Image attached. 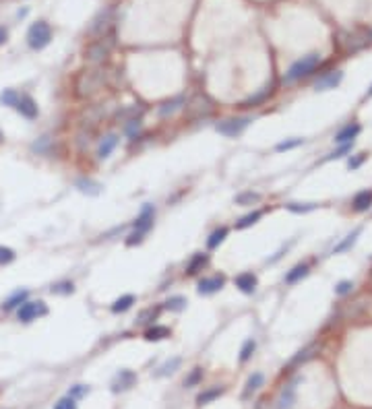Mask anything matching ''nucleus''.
Segmentation results:
<instances>
[{
  "instance_id": "nucleus-31",
  "label": "nucleus",
  "mask_w": 372,
  "mask_h": 409,
  "mask_svg": "<svg viewBox=\"0 0 372 409\" xmlns=\"http://www.w3.org/2000/svg\"><path fill=\"white\" fill-rule=\"evenodd\" d=\"M255 348H257V343H255V339H248V341H244V345H242V350H240V362L244 364V362H248L251 360V356L255 354Z\"/></svg>"
},
{
  "instance_id": "nucleus-20",
  "label": "nucleus",
  "mask_w": 372,
  "mask_h": 409,
  "mask_svg": "<svg viewBox=\"0 0 372 409\" xmlns=\"http://www.w3.org/2000/svg\"><path fill=\"white\" fill-rule=\"evenodd\" d=\"M224 391L226 389H222V387H213V389H207V391H203L199 397H197V403L199 405H207V403H211V401H215L217 397H222L224 395Z\"/></svg>"
},
{
  "instance_id": "nucleus-22",
  "label": "nucleus",
  "mask_w": 372,
  "mask_h": 409,
  "mask_svg": "<svg viewBox=\"0 0 372 409\" xmlns=\"http://www.w3.org/2000/svg\"><path fill=\"white\" fill-rule=\"evenodd\" d=\"M261 211H253V213H248V215H244V217H240L238 219V224H236V230H246V228H251V226H255L259 219H261Z\"/></svg>"
},
{
  "instance_id": "nucleus-23",
  "label": "nucleus",
  "mask_w": 372,
  "mask_h": 409,
  "mask_svg": "<svg viewBox=\"0 0 372 409\" xmlns=\"http://www.w3.org/2000/svg\"><path fill=\"white\" fill-rule=\"evenodd\" d=\"M207 255H195L193 257V261L189 263V267H186V273H189V275H197L205 265H207Z\"/></svg>"
},
{
  "instance_id": "nucleus-11",
  "label": "nucleus",
  "mask_w": 372,
  "mask_h": 409,
  "mask_svg": "<svg viewBox=\"0 0 372 409\" xmlns=\"http://www.w3.org/2000/svg\"><path fill=\"white\" fill-rule=\"evenodd\" d=\"M368 42H370V31H366V34H352V36H348V40H344V46L350 52H358L364 46H368Z\"/></svg>"
},
{
  "instance_id": "nucleus-21",
  "label": "nucleus",
  "mask_w": 372,
  "mask_h": 409,
  "mask_svg": "<svg viewBox=\"0 0 372 409\" xmlns=\"http://www.w3.org/2000/svg\"><path fill=\"white\" fill-rule=\"evenodd\" d=\"M135 304V296H131V294H127V296H122V298H118L114 304H112V312L114 314H120V312H127L131 306Z\"/></svg>"
},
{
  "instance_id": "nucleus-46",
  "label": "nucleus",
  "mask_w": 372,
  "mask_h": 409,
  "mask_svg": "<svg viewBox=\"0 0 372 409\" xmlns=\"http://www.w3.org/2000/svg\"><path fill=\"white\" fill-rule=\"evenodd\" d=\"M313 352H315V348H306V350H302L294 360H292V364H298V362H304V360H308L310 356H313Z\"/></svg>"
},
{
  "instance_id": "nucleus-44",
  "label": "nucleus",
  "mask_w": 372,
  "mask_h": 409,
  "mask_svg": "<svg viewBox=\"0 0 372 409\" xmlns=\"http://www.w3.org/2000/svg\"><path fill=\"white\" fill-rule=\"evenodd\" d=\"M352 288H354L352 281H339L337 288H335V294H337V296H346V294L352 292Z\"/></svg>"
},
{
  "instance_id": "nucleus-33",
  "label": "nucleus",
  "mask_w": 372,
  "mask_h": 409,
  "mask_svg": "<svg viewBox=\"0 0 372 409\" xmlns=\"http://www.w3.org/2000/svg\"><path fill=\"white\" fill-rule=\"evenodd\" d=\"M77 186H79L81 193H87V195H98L100 193V184L91 182V180H79Z\"/></svg>"
},
{
  "instance_id": "nucleus-47",
  "label": "nucleus",
  "mask_w": 372,
  "mask_h": 409,
  "mask_svg": "<svg viewBox=\"0 0 372 409\" xmlns=\"http://www.w3.org/2000/svg\"><path fill=\"white\" fill-rule=\"evenodd\" d=\"M137 114H141V110H137V108H129V110H124L122 114H118V118H131V120H135Z\"/></svg>"
},
{
  "instance_id": "nucleus-41",
  "label": "nucleus",
  "mask_w": 372,
  "mask_h": 409,
  "mask_svg": "<svg viewBox=\"0 0 372 409\" xmlns=\"http://www.w3.org/2000/svg\"><path fill=\"white\" fill-rule=\"evenodd\" d=\"M75 286L71 281H62V283H56V286H52V294H73Z\"/></svg>"
},
{
  "instance_id": "nucleus-16",
  "label": "nucleus",
  "mask_w": 372,
  "mask_h": 409,
  "mask_svg": "<svg viewBox=\"0 0 372 409\" xmlns=\"http://www.w3.org/2000/svg\"><path fill=\"white\" fill-rule=\"evenodd\" d=\"M271 93H273V87L267 85V87H263L259 93H255L253 98H248V100L244 102V106H248V108H257V106H261V104L271 96Z\"/></svg>"
},
{
  "instance_id": "nucleus-35",
  "label": "nucleus",
  "mask_w": 372,
  "mask_h": 409,
  "mask_svg": "<svg viewBox=\"0 0 372 409\" xmlns=\"http://www.w3.org/2000/svg\"><path fill=\"white\" fill-rule=\"evenodd\" d=\"M166 308L172 310V312H180V310L186 308V300H184L182 296H174V298H170V300L166 302Z\"/></svg>"
},
{
  "instance_id": "nucleus-39",
  "label": "nucleus",
  "mask_w": 372,
  "mask_h": 409,
  "mask_svg": "<svg viewBox=\"0 0 372 409\" xmlns=\"http://www.w3.org/2000/svg\"><path fill=\"white\" fill-rule=\"evenodd\" d=\"M15 261V250L9 246H0V265H9Z\"/></svg>"
},
{
  "instance_id": "nucleus-2",
  "label": "nucleus",
  "mask_w": 372,
  "mask_h": 409,
  "mask_svg": "<svg viewBox=\"0 0 372 409\" xmlns=\"http://www.w3.org/2000/svg\"><path fill=\"white\" fill-rule=\"evenodd\" d=\"M50 40H52V29H50V25L46 21L34 23L27 31V44H29V48H34V50H44L50 44Z\"/></svg>"
},
{
  "instance_id": "nucleus-34",
  "label": "nucleus",
  "mask_w": 372,
  "mask_h": 409,
  "mask_svg": "<svg viewBox=\"0 0 372 409\" xmlns=\"http://www.w3.org/2000/svg\"><path fill=\"white\" fill-rule=\"evenodd\" d=\"M201 381H203V370H201V368H195V370L184 379V387H197Z\"/></svg>"
},
{
  "instance_id": "nucleus-18",
  "label": "nucleus",
  "mask_w": 372,
  "mask_h": 409,
  "mask_svg": "<svg viewBox=\"0 0 372 409\" xmlns=\"http://www.w3.org/2000/svg\"><path fill=\"white\" fill-rule=\"evenodd\" d=\"M362 234V228H356L350 236H346V240L341 242V244H337L335 248H333V255H339V253H346V250H350L354 244H356V240H358V236Z\"/></svg>"
},
{
  "instance_id": "nucleus-5",
  "label": "nucleus",
  "mask_w": 372,
  "mask_h": 409,
  "mask_svg": "<svg viewBox=\"0 0 372 409\" xmlns=\"http://www.w3.org/2000/svg\"><path fill=\"white\" fill-rule=\"evenodd\" d=\"M226 286V279L222 275H215V277H205L199 281V294L201 296H211L215 292H220Z\"/></svg>"
},
{
  "instance_id": "nucleus-15",
  "label": "nucleus",
  "mask_w": 372,
  "mask_h": 409,
  "mask_svg": "<svg viewBox=\"0 0 372 409\" xmlns=\"http://www.w3.org/2000/svg\"><path fill=\"white\" fill-rule=\"evenodd\" d=\"M308 271H310V267H308L306 263L296 265L292 271H288V273H286V283H290V286H292V283H298L300 279H304V277L308 275Z\"/></svg>"
},
{
  "instance_id": "nucleus-32",
  "label": "nucleus",
  "mask_w": 372,
  "mask_h": 409,
  "mask_svg": "<svg viewBox=\"0 0 372 409\" xmlns=\"http://www.w3.org/2000/svg\"><path fill=\"white\" fill-rule=\"evenodd\" d=\"M158 314H160V310L158 308H147V310H143L139 317H137V323L139 325H145V323H153L155 319H158Z\"/></svg>"
},
{
  "instance_id": "nucleus-29",
  "label": "nucleus",
  "mask_w": 372,
  "mask_h": 409,
  "mask_svg": "<svg viewBox=\"0 0 372 409\" xmlns=\"http://www.w3.org/2000/svg\"><path fill=\"white\" fill-rule=\"evenodd\" d=\"M106 54H108V50L104 48V44H96V46H91V48L87 50V58H89L91 62H100V60H104Z\"/></svg>"
},
{
  "instance_id": "nucleus-3",
  "label": "nucleus",
  "mask_w": 372,
  "mask_h": 409,
  "mask_svg": "<svg viewBox=\"0 0 372 409\" xmlns=\"http://www.w3.org/2000/svg\"><path fill=\"white\" fill-rule=\"evenodd\" d=\"M46 312H48L46 304L42 300H38V302H25V304H21L17 317H19L21 323H31V321H36L38 317H44Z\"/></svg>"
},
{
  "instance_id": "nucleus-42",
  "label": "nucleus",
  "mask_w": 372,
  "mask_h": 409,
  "mask_svg": "<svg viewBox=\"0 0 372 409\" xmlns=\"http://www.w3.org/2000/svg\"><path fill=\"white\" fill-rule=\"evenodd\" d=\"M141 131V120H127V124H124V133H127L129 137H135L137 133Z\"/></svg>"
},
{
  "instance_id": "nucleus-1",
  "label": "nucleus",
  "mask_w": 372,
  "mask_h": 409,
  "mask_svg": "<svg viewBox=\"0 0 372 409\" xmlns=\"http://www.w3.org/2000/svg\"><path fill=\"white\" fill-rule=\"evenodd\" d=\"M319 62H321V54H308V56H304L302 60L294 62V65L290 67V71L284 77V81L286 83H294V81H300L302 77H308L310 73L319 67Z\"/></svg>"
},
{
  "instance_id": "nucleus-43",
  "label": "nucleus",
  "mask_w": 372,
  "mask_h": 409,
  "mask_svg": "<svg viewBox=\"0 0 372 409\" xmlns=\"http://www.w3.org/2000/svg\"><path fill=\"white\" fill-rule=\"evenodd\" d=\"M54 409H77V399H73V397H62L56 405H54Z\"/></svg>"
},
{
  "instance_id": "nucleus-36",
  "label": "nucleus",
  "mask_w": 372,
  "mask_h": 409,
  "mask_svg": "<svg viewBox=\"0 0 372 409\" xmlns=\"http://www.w3.org/2000/svg\"><path fill=\"white\" fill-rule=\"evenodd\" d=\"M261 201V195L257 193H242L236 197V203L238 205H253V203H259Z\"/></svg>"
},
{
  "instance_id": "nucleus-7",
  "label": "nucleus",
  "mask_w": 372,
  "mask_h": 409,
  "mask_svg": "<svg viewBox=\"0 0 372 409\" xmlns=\"http://www.w3.org/2000/svg\"><path fill=\"white\" fill-rule=\"evenodd\" d=\"M153 215H155L153 205H145L143 211H141V215L137 217V222H135V232H139V234H147L149 228L153 226Z\"/></svg>"
},
{
  "instance_id": "nucleus-24",
  "label": "nucleus",
  "mask_w": 372,
  "mask_h": 409,
  "mask_svg": "<svg viewBox=\"0 0 372 409\" xmlns=\"http://www.w3.org/2000/svg\"><path fill=\"white\" fill-rule=\"evenodd\" d=\"M116 145H118V139L112 135V137H106L104 141H102V145H100V149H98V155L102 157V160H104V157H108L114 149H116Z\"/></svg>"
},
{
  "instance_id": "nucleus-17",
  "label": "nucleus",
  "mask_w": 372,
  "mask_h": 409,
  "mask_svg": "<svg viewBox=\"0 0 372 409\" xmlns=\"http://www.w3.org/2000/svg\"><path fill=\"white\" fill-rule=\"evenodd\" d=\"M166 337H170V329H168V327H162V325L149 327V329L145 331V339H147V341H162V339H166Z\"/></svg>"
},
{
  "instance_id": "nucleus-48",
  "label": "nucleus",
  "mask_w": 372,
  "mask_h": 409,
  "mask_svg": "<svg viewBox=\"0 0 372 409\" xmlns=\"http://www.w3.org/2000/svg\"><path fill=\"white\" fill-rule=\"evenodd\" d=\"M364 160H366V153H360L358 157H354V160H350V164H348V166H350L352 170H356V168H360V166H362V162H364Z\"/></svg>"
},
{
  "instance_id": "nucleus-10",
  "label": "nucleus",
  "mask_w": 372,
  "mask_h": 409,
  "mask_svg": "<svg viewBox=\"0 0 372 409\" xmlns=\"http://www.w3.org/2000/svg\"><path fill=\"white\" fill-rule=\"evenodd\" d=\"M17 110L21 116H25L27 120H36L38 118V104L31 100L29 96H21L19 104H17Z\"/></svg>"
},
{
  "instance_id": "nucleus-27",
  "label": "nucleus",
  "mask_w": 372,
  "mask_h": 409,
  "mask_svg": "<svg viewBox=\"0 0 372 409\" xmlns=\"http://www.w3.org/2000/svg\"><path fill=\"white\" fill-rule=\"evenodd\" d=\"M184 106V98H174L170 102H166L162 108H160V116H168V114H174L176 110H180Z\"/></svg>"
},
{
  "instance_id": "nucleus-40",
  "label": "nucleus",
  "mask_w": 372,
  "mask_h": 409,
  "mask_svg": "<svg viewBox=\"0 0 372 409\" xmlns=\"http://www.w3.org/2000/svg\"><path fill=\"white\" fill-rule=\"evenodd\" d=\"M288 209H290L292 213H308V211H315L317 205H315V203H304V205H300V203H290Z\"/></svg>"
},
{
  "instance_id": "nucleus-28",
  "label": "nucleus",
  "mask_w": 372,
  "mask_h": 409,
  "mask_svg": "<svg viewBox=\"0 0 372 409\" xmlns=\"http://www.w3.org/2000/svg\"><path fill=\"white\" fill-rule=\"evenodd\" d=\"M178 368H180V358H172V360H168L166 364L160 366V370L155 372V376H168V374H174Z\"/></svg>"
},
{
  "instance_id": "nucleus-45",
  "label": "nucleus",
  "mask_w": 372,
  "mask_h": 409,
  "mask_svg": "<svg viewBox=\"0 0 372 409\" xmlns=\"http://www.w3.org/2000/svg\"><path fill=\"white\" fill-rule=\"evenodd\" d=\"M89 393V389L87 387H83V385H77V387H73L71 391H69V397H73V399H79V397H83V395H87Z\"/></svg>"
},
{
  "instance_id": "nucleus-49",
  "label": "nucleus",
  "mask_w": 372,
  "mask_h": 409,
  "mask_svg": "<svg viewBox=\"0 0 372 409\" xmlns=\"http://www.w3.org/2000/svg\"><path fill=\"white\" fill-rule=\"evenodd\" d=\"M7 38H9V31H7L5 27H0V46H3V44L7 42Z\"/></svg>"
},
{
  "instance_id": "nucleus-26",
  "label": "nucleus",
  "mask_w": 372,
  "mask_h": 409,
  "mask_svg": "<svg viewBox=\"0 0 372 409\" xmlns=\"http://www.w3.org/2000/svg\"><path fill=\"white\" fill-rule=\"evenodd\" d=\"M226 236H228V228H220V230H215L211 236H209V240H207V248H217L224 240H226Z\"/></svg>"
},
{
  "instance_id": "nucleus-50",
  "label": "nucleus",
  "mask_w": 372,
  "mask_h": 409,
  "mask_svg": "<svg viewBox=\"0 0 372 409\" xmlns=\"http://www.w3.org/2000/svg\"><path fill=\"white\" fill-rule=\"evenodd\" d=\"M366 98H372V85H370V89L366 91Z\"/></svg>"
},
{
  "instance_id": "nucleus-19",
  "label": "nucleus",
  "mask_w": 372,
  "mask_h": 409,
  "mask_svg": "<svg viewBox=\"0 0 372 409\" xmlns=\"http://www.w3.org/2000/svg\"><path fill=\"white\" fill-rule=\"evenodd\" d=\"M294 399H296V387L294 385H288L282 393V397H279V409H292L294 405Z\"/></svg>"
},
{
  "instance_id": "nucleus-38",
  "label": "nucleus",
  "mask_w": 372,
  "mask_h": 409,
  "mask_svg": "<svg viewBox=\"0 0 372 409\" xmlns=\"http://www.w3.org/2000/svg\"><path fill=\"white\" fill-rule=\"evenodd\" d=\"M352 145H354V143H344V145H341L337 151L329 153V155L325 157V162H331V160H339V157H344L346 153H350V151H352Z\"/></svg>"
},
{
  "instance_id": "nucleus-4",
  "label": "nucleus",
  "mask_w": 372,
  "mask_h": 409,
  "mask_svg": "<svg viewBox=\"0 0 372 409\" xmlns=\"http://www.w3.org/2000/svg\"><path fill=\"white\" fill-rule=\"evenodd\" d=\"M248 124H251V118H228V120L217 124V133H222L226 137H236L248 127Z\"/></svg>"
},
{
  "instance_id": "nucleus-12",
  "label": "nucleus",
  "mask_w": 372,
  "mask_h": 409,
  "mask_svg": "<svg viewBox=\"0 0 372 409\" xmlns=\"http://www.w3.org/2000/svg\"><path fill=\"white\" fill-rule=\"evenodd\" d=\"M341 79H344V73L341 71H333V73H329V75H325V77H321L319 81H317V91H327V89H335L339 83H341Z\"/></svg>"
},
{
  "instance_id": "nucleus-13",
  "label": "nucleus",
  "mask_w": 372,
  "mask_h": 409,
  "mask_svg": "<svg viewBox=\"0 0 372 409\" xmlns=\"http://www.w3.org/2000/svg\"><path fill=\"white\" fill-rule=\"evenodd\" d=\"M352 205H354V211H358V213L368 211L370 205H372V191H360V193L354 197Z\"/></svg>"
},
{
  "instance_id": "nucleus-8",
  "label": "nucleus",
  "mask_w": 372,
  "mask_h": 409,
  "mask_svg": "<svg viewBox=\"0 0 372 409\" xmlns=\"http://www.w3.org/2000/svg\"><path fill=\"white\" fill-rule=\"evenodd\" d=\"M234 283H236V288L242 292V294H255V290H257V277L253 275V273H240L236 279H234Z\"/></svg>"
},
{
  "instance_id": "nucleus-25",
  "label": "nucleus",
  "mask_w": 372,
  "mask_h": 409,
  "mask_svg": "<svg viewBox=\"0 0 372 409\" xmlns=\"http://www.w3.org/2000/svg\"><path fill=\"white\" fill-rule=\"evenodd\" d=\"M27 296H29V294H27L25 290H23V292H17V294H13V296L3 304V308H5V310H13V308L25 304V302H27Z\"/></svg>"
},
{
  "instance_id": "nucleus-9",
  "label": "nucleus",
  "mask_w": 372,
  "mask_h": 409,
  "mask_svg": "<svg viewBox=\"0 0 372 409\" xmlns=\"http://www.w3.org/2000/svg\"><path fill=\"white\" fill-rule=\"evenodd\" d=\"M360 131H362V127L358 122H352V124H348V127H344L337 135H335V143H339V145H344V143H354V139L360 135Z\"/></svg>"
},
{
  "instance_id": "nucleus-6",
  "label": "nucleus",
  "mask_w": 372,
  "mask_h": 409,
  "mask_svg": "<svg viewBox=\"0 0 372 409\" xmlns=\"http://www.w3.org/2000/svg\"><path fill=\"white\" fill-rule=\"evenodd\" d=\"M135 381H137L135 372H131V370H120V372L116 374L114 383H112V391H114V393L127 391V389H131V387L135 385Z\"/></svg>"
},
{
  "instance_id": "nucleus-14",
  "label": "nucleus",
  "mask_w": 372,
  "mask_h": 409,
  "mask_svg": "<svg viewBox=\"0 0 372 409\" xmlns=\"http://www.w3.org/2000/svg\"><path fill=\"white\" fill-rule=\"evenodd\" d=\"M263 381H265V376H263L261 372H255V374L251 376V379L246 381V389H244V395H242V397L248 399L253 393H257V391L263 387Z\"/></svg>"
},
{
  "instance_id": "nucleus-37",
  "label": "nucleus",
  "mask_w": 372,
  "mask_h": 409,
  "mask_svg": "<svg viewBox=\"0 0 372 409\" xmlns=\"http://www.w3.org/2000/svg\"><path fill=\"white\" fill-rule=\"evenodd\" d=\"M302 143H304V139H290V141H282V143H277L275 151L284 153V151H290V149H296V147H300Z\"/></svg>"
},
{
  "instance_id": "nucleus-30",
  "label": "nucleus",
  "mask_w": 372,
  "mask_h": 409,
  "mask_svg": "<svg viewBox=\"0 0 372 409\" xmlns=\"http://www.w3.org/2000/svg\"><path fill=\"white\" fill-rule=\"evenodd\" d=\"M19 100H21V96H19L17 91H13V89H5L3 96H0V102H3L5 106H11V108H17Z\"/></svg>"
}]
</instances>
